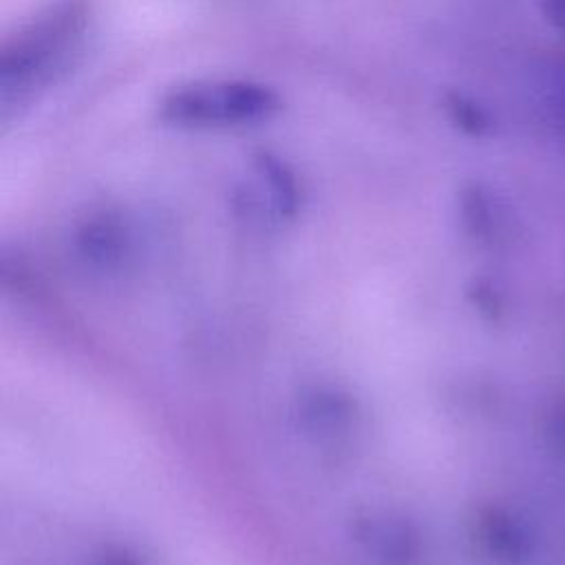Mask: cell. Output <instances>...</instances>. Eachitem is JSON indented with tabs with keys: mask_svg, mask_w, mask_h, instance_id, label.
<instances>
[{
	"mask_svg": "<svg viewBox=\"0 0 565 565\" xmlns=\"http://www.w3.org/2000/svg\"><path fill=\"white\" fill-rule=\"evenodd\" d=\"M278 93L254 79H199L170 88L159 99V119L183 130H227L269 121Z\"/></svg>",
	"mask_w": 565,
	"mask_h": 565,
	"instance_id": "7a4b0ae2",
	"label": "cell"
},
{
	"mask_svg": "<svg viewBox=\"0 0 565 565\" xmlns=\"http://www.w3.org/2000/svg\"><path fill=\"white\" fill-rule=\"evenodd\" d=\"M541 4V13L545 15V20L558 29L565 31V0H539Z\"/></svg>",
	"mask_w": 565,
	"mask_h": 565,
	"instance_id": "8992f818",
	"label": "cell"
},
{
	"mask_svg": "<svg viewBox=\"0 0 565 565\" xmlns=\"http://www.w3.org/2000/svg\"><path fill=\"white\" fill-rule=\"evenodd\" d=\"M254 172L278 214H291L298 207V183L280 157L263 150L254 157Z\"/></svg>",
	"mask_w": 565,
	"mask_h": 565,
	"instance_id": "277c9868",
	"label": "cell"
},
{
	"mask_svg": "<svg viewBox=\"0 0 565 565\" xmlns=\"http://www.w3.org/2000/svg\"><path fill=\"white\" fill-rule=\"evenodd\" d=\"M450 110H452L455 121L472 135H483L490 128V119H488L486 110L466 97L455 95L450 99Z\"/></svg>",
	"mask_w": 565,
	"mask_h": 565,
	"instance_id": "5b68a950",
	"label": "cell"
},
{
	"mask_svg": "<svg viewBox=\"0 0 565 565\" xmlns=\"http://www.w3.org/2000/svg\"><path fill=\"white\" fill-rule=\"evenodd\" d=\"M556 433L565 439V413H561V415H558V428H556Z\"/></svg>",
	"mask_w": 565,
	"mask_h": 565,
	"instance_id": "52a82bcc",
	"label": "cell"
},
{
	"mask_svg": "<svg viewBox=\"0 0 565 565\" xmlns=\"http://www.w3.org/2000/svg\"><path fill=\"white\" fill-rule=\"evenodd\" d=\"M90 22L88 0H55L0 51V117L9 121L33 97L46 90L79 51Z\"/></svg>",
	"mask_w": 565,
	"mask_h": 565,
	"instance_id": "6da1fadb",
	"label": "cell"
},
{
	"mask_svg": "<svg viewBox=\"0 0 565 565\" xmlns=\"http://www.w3.org/2000/svg\"><path fill=\"white\" fill-rule=\"evenodd\" d=\"M479 534L488 552L501 561L521 563L532 552V534L527 525L505 510L486 512Z\"/></svg>",
	"mask_w": 565,
	"mask_h": 565,
	"instance_id": "3957f363",
	"label": "cell"
}]
</instances>
